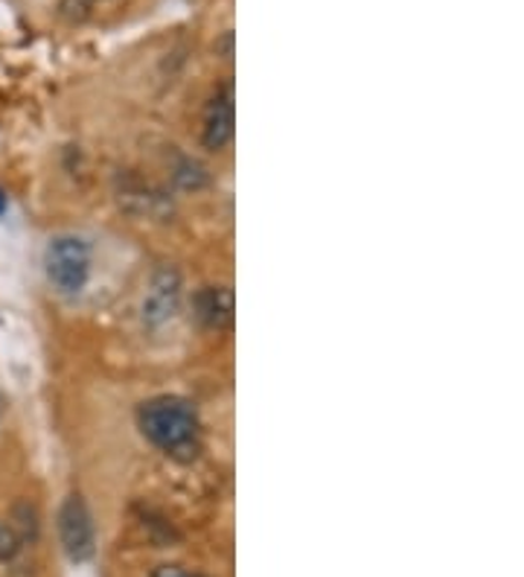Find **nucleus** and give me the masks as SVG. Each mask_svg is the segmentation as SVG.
Instances as JSON below:
<instances>
[{"label":"nucleus","instance_id":"nucleus-1","mask_svg":"<svg viewBox=\"0 0 524 577\" xmlns=\"http://www.w3.org/2000/svg\"><path fill=\"white\" fill-rule=\"evenodd\" d=\"M140 432L146 441L155 443L158 450L172 455V459L190 461L198 452V434L202 423L195 408L181 397H155L140 406L137 415Z\"/></svg>","mask_w":524,"mask_h":577},{"label":"nucleus","instance_id":"nucleus-2","mask_svg":"<svg viewBox=\"0 0 524 577\" xmlns=\"http://www.w3.org/2000/svg\"><path fill=\"white\" fill-rule=\"evenodd\" d=\"M93 248L79 234L53 237L44 248V274L50 286L65 297H77L91 281Z\"/></svg>","mask_w":524,"mask_h":577},{"label":"nucleus","instance_id":"nucleus-3","mask_svg":"<svg viewBox=\"0 0 524 577\" xmlns=\"http://www.w3.org/2000/svg\"><path fill=\"white\" fill-rule=\"evenodd\" d=\"M181 295H184V281H181V272L175 265H161L155 269V274L149 278V286H146L144 295V324L149 330H161L172 321L181 309Z\"/></svg>","mask_w":524,"mask_h":577},{"label":"nucleus","instance_id":"nucleus-4","mask_svg":"<svg viewBox=\"0 0 524 577\" xmlns=\"http://www.w3.org/2000/svg\"><path fill=\"white\" fill-rule=\"evenodd\" d=\"M59 540L65 554H68L73 563H86L93 554V543H96L93 517L91 510H88L86 499L77 496V493L68 496L59 510Z\"/></svg>","mask_w":524,"mask_h":577},{"label":"nucleus","instance_id":"nucleus-5","mask_svg":"<svg viewBox=\"0 0 524 577\" xmlns=\"http://www.w3.org/2000/svg\"><path fill=\"white\" fill-rule=\"evenodd\" d=\"M233 126H237L233 91H230V88H221L219 94L210 100L207 111H204V128H202L204 146L213 149V152H221V149L233 140Z\"/></svg>","mask_w":524,"mask_h":577},{"label":"nucleus","instance_id":"nucleus-6","mask_svg":"<svg viewBox=\"0 0 524 577\" xmlns=\"http://www.w3.org/2000/svg\"><path fill=\"white\" fill-rule=\"evenodd\" d=\"M193 309L207 330H228L233 324V292L228 286H202L193 297Z\"/></svg>","mask_w":524,"mask_h":577},{"label":"nucleus","instance_id":"nucleus-7","mask_svg":"<svg viewBox=\"0 0 524 577\" xmlns=\"http://www.w3.org/2000/svg\"><path fill=\"white\" fill-rule=\"evenodd\" d=\"M119 204L126 207V211L137 213V216H161L167 213L170 202H167V195L161 190H155L152 184H146L140 179H128L119 190Z\"/></svg>","mask_w":524,"mask_h":577},{"label":"nucleus","instance_id":"nucleus-8","mask_svg":"<svg viewBox=\"0 0 524 577\" xmlns=\"http://www.w3.org/2000/svg\"><path fill=\"white\" fill-rule=\"evenodd\" d=\"M126 7V0H61L59 15L68 24H93L117 15Z\"/></svg>","mask_w":524,"mask_h":577},{"label":"nucleus","instance_id":"nucleus-9","mask_svg":"<svg viewBox=\"0 0 524 577\" xmlns=\"http://www.w3.org/2000/svg\"><path fill=\"white\" fill-rule=\"evenodd\" d=\"M152 577H198V575H190V572L181 569V566H161Z\"/></svg>","mask_w":524,"mask_h":577},{"label":"nucleus","instance_id":"nucleus-10","mask_svg":"<svg viewBox=\"0 0 524 577\" xmlns=\"http://www.w3.org/2000/svg\"><path fill=\"white\" fill-rule=\"evenodd\" d=\"M7 211V199H3V195H0V213Z\"/></svg>","mask_w":524,"mask_h":577}]
</instances>
